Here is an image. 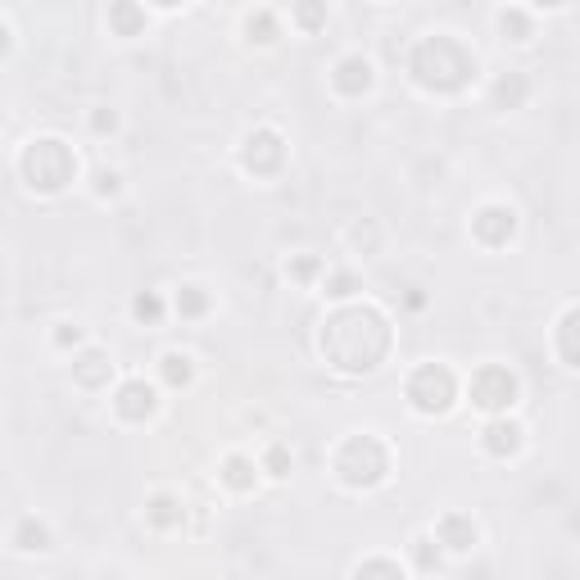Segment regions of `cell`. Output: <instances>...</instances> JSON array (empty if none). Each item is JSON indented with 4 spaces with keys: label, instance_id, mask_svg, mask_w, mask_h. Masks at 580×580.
Instances as JSON below:
<instances>
[{
    "label": "cell",
    "instance_id": "obj_1",
    "mask_svg": "<svg viewBox=\"0 0 580 580\" xmlns=\"http://www.w3.org/2000/svg\"><path fill=\"white\" fill-rule=\"evenodd\" d=\"M390 349V327L376 309H345L332 322H322V353L332 358L336 372H372L381 367Z\"/></svg>",
    "mask_w": 580,
    "mask_h": 580
},
{
    "label": "cell",
    "instance_id": "obj_2",
    "mask_svg": "<svg viewBox=\"0 0 580 580\" xmlns=\"http://www.w3.org/2000/svg\"><path fill=\"white\" fill-rule=\"evenodd\" d=\"M408 69H413V78H417L427 91H459L467 78L476 73V59L467 55L449 32H436V37H422V41L413 46Z\"/></svg>",
    "mask_w": 580,
    "mask_h": 580
},
{
    "label": "cell",
    "instance_id": "obj_3",
    "mask_svg": "<svg viewBox=\"0 0 580 580\" xmlns=\"http://www.w3.org/2000/svg\"><path fill=\"white\" fill-rule=\"evenodd\" d=\"M18 173L27 177L32 191L55 195V191H64V186L78 177V154H73L59 136H41V141H32V145L23 150Z\"/></svg>",
    "mask_w": 580,
    "mask_h": 580
},
{
    "label": "cell",
    "instance_id": "obj_4",
    "mask_svg": "<svg viewBox=\"0 0 580 580\" xmlns=\"http://www.w3.org/2000/svg\"><path fill=\"white\" fill-rule=\"evenodd\" d=\"M336 476L345 480L349 490H372V485H381L385 480V471H390V449L376 440V436H349L336 445Z\"/></svg>",
    "mask_w": 580,
    "mask_h": 580
},
{
    "label": "cell",
    "instance_id": "obj_5",
    "mask_svg": "<svg viewBox=\"0 0 580 580\" xmlns=\"http://www.w3.org/2000/svg\"><path fill=\"white\" fill-rule=\"evenodd\" d=\"M408 399H413L417 413L436 417V413H445V408L459 399V381H454V372H449L445 363H427V367L413 372V381H408Z\"/></svg>",
    "mask_w": 580,
    "mask_h": 580
},
{
    "label": "cell",
    "instance_id": "obj_6",
    "mask_svg": "<svg viewBox=\"0 0 580 580\" xmlns=\"http://www.w3.org/2000/svg\"><path fill=\"white\" fill-rule=\"evenodd\" d=\"M467 395H471V404H476L480 413H508V408L517 404V376H512L508 367L485 363V367L471 372Z\"/></svg>",
    "mask_w": 580,
    "mask_h": 580
},
{
    "label": "cell",
    "instance_id": "obj_7",
    "mask_svg": "<svg viewBox=\"0 0 580 580\" xmlns=\"http://www.w3.org/2000/svg\"><path fill=\"white\" fill-rule=\"evenodd\" d=\"M281 159H286V145H281V136H277L272 127L249 132V136H245V145H240V163H245V173H254V177L277 173V168H281Z\"/></svg>",
    "mask_w": 580,
    "mask_h": 580
},
{
    "label": "cell",
    "instance_id": "obj_8",
    "mask_svg": "<svg viewBox=\"0 0 580 580\" xmlns=\"http://www.w3.org/2000/svg\"><path fill=\"white\" fill-rule=\"evenodd\" d=\"M471 232L480 236L485 245H503V240H512V232H517V214L503 209V205H490V209H480L471 218Z\"/></svg>",
    "mask_w": 580,
    "mask_h": 580
},
{
    "label": "cell",
    "instance_id": "obj_9",
    "mask_svg": "<svg viewBox=\"0 0 580 580\" xmlns=\"http://www.w3.org/2000/svg\"><path fill=\"white\" fill-rule=\"evenodd\" d=\"M114 413L118 417H127V422L150 417V413H154V390H150L145 381H122L118 395H114Z\"/></svg>",
    "mask_w": 580,
    "mask_h": 580
},
{
    "label": "cell",
    "instance_id": "obj_10",
    "mask_svg": "<svg viewBox=\"0 0 580 580\" xmlns=\"http://www.w3.org/2000/svg\"><path fill=\"white\" fill-rule=\"evenodd\" d=\"M436 535H440V544H445L449 554H471V549H476V540H480L476 522H471V517H463V512H449V517H440Z\"/></svg>",
    "mask_w": 580,
    "mask_h": 580
},
{
    "label": "cell",
    "instance_id": "obj_11",
    "mask_svg": "<svg viewBox=\"0 0 580 580\" xmlns=\"http://www.w3.org/2000/svg\"><path fill=\"white\" fill-rule=\"evenodd\" d=\"M332 82H336V91H341V96H363V91L372 87V64H367L363 55H345V59L336 64Z\"/></svg>",
    "mask_w": 580,
    "mask_h": 580
},
{
    "label": "cell",
    "instance_id": "obj_12",
    "mask_svg": "<svg viewBox=\"0 0 580 580\" xmlns=\"http://www.w3.org/2000/svg\"><path fill=\"white\" fill-rule=\"evenodd\" d=\"M485 449H490L494 459L517 454V449H522V427H517V422H508V417L490 422V427H485Z\"/></svg>",
    "mask_w": 580,
    "mask_h": 580
},
{
    "label": "cell",
    "instance_id": "obj_13",
    "mask_svg": "<svg viewBox=\"0 0 580 580\" xmlns=\"http://www.w3.org/2000/svg\"><path fill=\"white\" fill-rule=\"evenodd\" d=\"M14 549H18V554H46V549H50V531H46V522L23 517L18 531H14Z\"/></svg>",
    "mask_w": 580,
    "mask_h": 580
},
{
    "label": "cell",
    "instance_id": "obj_14",
    "mask_svg": "<svg viewBox=\"0 0 580 580\" xmlns=\"http://www.w3.org/2000/svg\"><path fill=\"white\" fill-rule=\"evenodd\" d=\"M558 353L567 358V367H580V309L558 322Z\"/></svg>",
    "mask_w": 580,
    "mask_h": 580
},
{
    "label": "cell",
    "instance_id": "obj_15",
    "mask_svg": "<svg viewBox=\"0 0 580 580\" xmlns=\"http://www.w3.org/2000/svg\"><path fill=\"white\" fill-rule=\"evenodd\" d=\"M73 376H78L82 385H100V381H110V363H105V353H100V349H87V353L73 363Z\"/></svg>",
    "mask_w": 580,
    "mask_h": 580
},
{
    "label": "cell",
    "instance_id": "obj_16",
    "mask_svg": "<svg viewBox=\"0 0 580 580\" xmlns=\"http://www.w3.org/2000/svg\"><path fill=\"white\" fill-rule=\"evenodd\" d=\"M145 517L159 526V531H173V526H182V503L173 499V494H159V499H150V508H145Z\"/></svg>",
    "mask_w": 580,
    "mask_h": 580
},
{
    "label": "cell",
    "instance_id": "obj_17",
    "mask_svg": "<svg viewBox=\"0 0 580 580\" xmlns=\"http://www.w3.org/2000/svg\"><path fill=\"white\" fill-rule=\"evenodd\" d=\"M110 23L118 27V37H136V32L145 27V9H136V0H114Z\"/></svg>",
    "mask_w": 580,
    "mask_h": 580
},
{
    "label": "cell",
    "instance_id": "obj_18",
    "mask_svg": "<svg viewBox=\"0 0 580 580\" xmlns=\"http://www.w3.org/2000/svg\"><path fill=\"white\" fill-rule=\"evenodd\" d=\"M223 480L232 485V490H254V480H258V467L249 463V459H240V454H232L227 463H223Z\"/></svg>",
    "mask_w": 580,
    "mask_h": 580
},
{
    "label": "cell",
    "instance_id": "obj_19",
    "mask_svg": "<svg viewBox=\"0 0 580 580\" xmlns=\"http://www.w3.org/2000/svg\"><path fill=\"white\" fill-rule=\"evenodd\" d=\"M290 18H295L300 32H318V27L327 23V0H295Z\"/></svg>",
    "mask_w": 580,
    "mask_h": 580
},
{
    "label": "cell",
    "instance_id": "obj_20",
    "mask_svg": "<svg viewBox=\"0 0 580 580\" xmlns=\"http://www.w3.org/2000/svg\"><path fill=\"white\" fill-rule=\"evenodd\" d=\"M132 318H136V322H159V318H163V300L150 295V290L136 295V300H132Z\"/></svg>",
    "mask_w": 580,
    "mask_h": 580
},
{
    "label": "cell",
    "instance_id": "obj_21",
    "mask_svg": "<svg viewBox=\"0 0 580 580\" xmlns=\"http://www.w3.org/2000/svg\"><path fill=\"white\" fill-rule=\"evenodd\" d=\"M499 32H503V37L512 32V41H526V37H531V18L517 14V9H503V14H499Z\"/></svg>",
    "mask_w": 580,
    "mask_h": 580
},
{
    "label": "cell",
    "instance_id": "obj_22",
    "mask_svg": "<svg viewBox=\"0 0 580 580\" xmlns=\"http://www.w3.org/2000/svg\"><path fill=\"white\" fill-rule=\"evenodd\" d=\"M205 309H209V300H205L200 286H182V290H177V313L195 318V313H205Z\"/></svg>",
    "mask_w": 580,
    "mask_h": 580
},
{
    "label": "cell",
    "instance_id": "obj_23",
    "mask_svg": "<svg viewBox=\"0 0 580 580\" xmlns=\"http://www.w3.org/2000/svg\"><path fill=\"white\" fill-rule=\"evenodd\" d=\"M522 96H526V78H517V73H512V78H503V82L494 87V100H499V105H508V110H512Z\"/></svg>",
    "mask_w": 580,
    "mask_h": 580
},
{
    "label": "cell",
    "instance_id": "obj_24",
    "mask_svg": "<svg viewBox=\"0 0 580 580\" xmlns=\"http://www.w3.org/2000/svg\"><path fill=\"white\" fill-rule=\"evenodd\" d=\"M163 376H168L173 385H186V381H191V358H186V353H163Z\"/></svg>",
    "mask_w": 580,
    "mask_h": 580
},
{
    "label": "cell",
    "instance_id": "obj_25",
    "mask_svg": "<svg viewBox=\"0 0 580 580\" xmlns=\"http://www.w3.org/2000/svg\"><path fill=\"white\" fill-rule=\"evenodd\" d=\"M245 27H249V37H254V41H272V37H277V27H272V14H258V18H249Z\"/></svg>",
    "mask_w": 580,
    "mask_h": 580
},
{
    "label": "cell",
    "instance_id": "obj_26",
    "mask_svg": "<svg viewBox=\"0 0 580 580\" xmlns=\"http://www.w3.org/2000/svg\"><path fill=\"white\" fill-rule=\"evenodd\" d=\"M263 467H268V476H286V471H290V454H286V449L277 445V449H268Z\"/></svg>",
    "mask_w": 580,
    "mask_h": 580
},
{
    "label": "cell",
    "instance_id": "obj_27",
    "mask_svg": "<svg viewBox=\"0 0 580 580\" xmlns=\"http://www.w3.org/2000/svg\"><path fill=\"white\" fill-rule=\"evenodd\" d=\"M367 572H385V576H399L404 567H399V563H385V558H372V563H358V567H353V576H367Z\"/></svg>",
    "mask_w": 580,
    "mask_h": 580
},
{
    "label": "cell",
    "instance_id": "obj_28",
    "mask_svg": "<svg viewBox=\"0 0 580 580\" xmlns=\"http://www.w3.org/2000/svg\"><path fill=\"white\" fill-rule=\"evenodd\" d=\"M327 295H336V300L353 295V277H349V272H336V277H327Z\"/></svg>",
    "mask_w": 580,
    "mask_h": 580
},
{
    "label": "cell",
    "instance_id": "obj_29",
    "mask_svg": "<svg viewBox=\"0 0 580 580\" xmlns=\"http://www.w3.org/2000/svg\"><path fill=\"white\" fill-rule=\"evenodd\" d=\"M431 567H440V554H431L427 540H417V572H431Z\"/></svg>",
    "mask_w": 580,
    "mask_h": 580
},
{
    "label": "cell",
    "instance_id": "obj_30",
    "mask_svg": "<svg viewBox=\"0 0 580 580\" xmlns=\"http://www.w3.org/2000/svg\"><path fill=\"white\" fill-rule=\"evenodd\" d=\"M286 272H295V277H300V281H304V277H309V272H318V258H300V263H295V268H290V263H286Z\"/></svg>",
    "mask_w": 580,
    "mask_h": 580
},
{
    "label": "cell",
    "instance_id": "obj_31",
    "mask_svg": "<svg viewBox=\"0 0 580 580\" xmlns=\"http://www.w3.org/2000/svg\"><path fill=\"white\" fill-rule=\"evenodd\" d=\"M96 182H100V186H96L100 195H118V173H100Z\"/></svg>",
    "mask_w": 580,
    "mask_h": 580
},
{
    "label": "cell",
    "instance_id": "obj_32",
    "mask_svg": "<svg viewBox=\"0 0 580 580\" xmlns=\"http://www.w3.org/2000/svg\"><path fill=\"white\" fill-rule=\"evenodd\" d=\"M150 5H163V9H177V5H186V0H150Z\"/></svg>",
    "mask_w": 580,
    "mask_h": 580
},
{
    "label": "cell",
    "instance_id": "obj_33",
    "mask_svg": "<svg viewBox=\"0 0 580 580\" xmlns=\"http://www.w3.org/2000/svg\"><path fill=\"white\" fill-rule=\"evenodd\" d=\"M531 5H544V9H554V5H563V0H531Z\"/></svg>",
    "mask_w": 580,
    "mask_h": 580
}]
</instances>
